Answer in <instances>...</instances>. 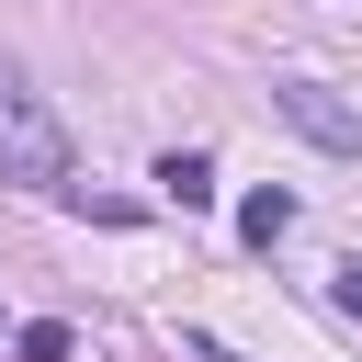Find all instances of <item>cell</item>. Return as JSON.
<instances>
[{
  "instance_id": "obj_4",
  "label": "cell",
  "mask_w": 362,
  "mask_h": 362,
  "mask_svg": "<svg viewBox=\"0 0 362 362\" xmlns=\"http://www.w3.org/2000/svg\"><path fill=\"white\" fill-rule=\"evenodd\" d=\"M283 226H294V192H283V181H272V192H249V204H238V238H249V249H272V238H283Z\"/></svg>"
},
{
  "instance_id": "obj_3",
  "label": "cell",
  "mask_w": 362,
  "mask_h": 362,
  "mask_svg": "<svg viewBox=\"0 0 362 362\" xmlns=\"http://www.w3.org/2000/svg\"><path fill=\"white\" fill-rule=\"evenodd\" d=\"M147 181H158V204H181V215H204V204H215V158H204V147H170Z\"/></svg>"
},
{
  "instance_id": "obj_1",
  "label": "cell",
  "mask_w": 362,
  "mask_h": 362,
  "mask_svg": "<svg viewBox=\"0 0 362 362\" xmlns=\"http://www.w3.org/2000/svg\"><path fill=\"white\" fill-rule=\"evenodd\" d=\"M0 181L68 192V124L45 113V90H23V68H0Z\"/></svg>"
},
{
  "instance_id": "obj_6",
  "label": "cell",
  "mask_w": 362,
  "mask_h": 362,
  "mask_svg": "<svg viewBox=\"0 0 362 362\" xmlns=\"http://www.w3.org/2000/svg\"><path fill=\"white\" fill-rule=\"evenodd\" d=\"M339 317H362V260H339Z\"/></svg>"
},
{
  "instance_id": "obj_5",
  "label": "cell",
  "mask_w": 362,
  "mask_h": 362,
  "mask_svg": "<svg viewBox=\"0 0 362 362\" xmlns=\"http://www.w3.org/2000/svg\"><path fill=\"white\" fill-rule=\"evenodd\" d=\"M68 351H79V339H68V328H57V317H34V328H23V339H11V362H68Z\"/></svg>"
},
{
  "instance_id": "obj_7",
  "label": "cell",
  "mask_w": 362,
  "mask_h": 362,
  "mask_svg": "<svg viewBox=\"0 0 362 362\" xmlns=\"http://www.w3.org/2000/svg\"><path fill=\"white\" fill-rule=\"evenodd\" d=\"M181 362H238V351H226V339H192V351H181Z\"/></svg>"
},
{
  "instance_id": "obj_2",
  "label": "cell",
  "mask_w": 362,
  "mask_h": 362,
  "mask_svg": "<svg viewBox=\"0 0 362 362\" xmlns=\"http://www.w3.org/2000/svg\"><path fill=\"white\" fill-rule=\"evenodd\" d=\"M272 113H283L305 147H328V158H351V170H362V113H351L328 79H272Z\"/></svg>"
}]
</instances>
